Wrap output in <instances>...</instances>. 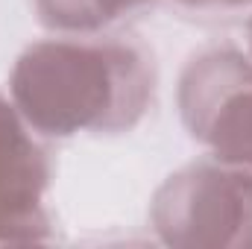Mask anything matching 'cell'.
I'll list each match as a JSON object with an SVG mask.
<instances>
[{"mask_svg":"<svg viewBox=\"0 0 252 249\" xmlns=\"http://www.w3.org/2000/svg\"><path fill=\"white\" fill-rule=\"evenodd\" d=\"M153 50L129 32L32 41L9 70V97L41 138L124 135L156 100Z\"/></svg>","mask_w":252,"mask_h":249,"instance_id":"1","label":"cell"},{"mask_svg":"<svg viewBox=\"0 0 252 249\" xmlns=\"http://www.w3.org/2000/svg\"><path fill=\"white\" fill-rule=\"evenodd\" d=\"M150 226L173 249H252V176L211 156L190 161L156 187Z\"/></svg>","mask_w":252,"mask_h":249,"instance_id":"2","label":"cell"},{"mask_svg":"<svg viewBox=\"0 0 252 249\" xmlns=\"http://www.w3.org/2000/svg\"><path fill=\"white\" fill-rule=\"evenodd\" d=\"M176 106L190 138L211 158L252 176V56L235 44L193 53L176 82Z\"/></svg>","mask_w":252,"mask_h":249,"instance_id":"3","label":"cell"},{"mask_svg":"<svg viewBox=\"0 0 252 249\" xmlns=\"http://www.w3.org/2000/svg\"><path fill=\"white\" fill-rule=\"evenodd\" d=\"M50 182V150L24 121L12 97L0 94V247L44 244L53 238Z\"/></svg>","mask_w":252,"mask_h":249,"instance_id":"4","label":"cell"},{"mask_svg":"<svg viewBox=\"0 0 252 249\" xmlns=\"http://www.w3.org/2000/svg\"><path fill=\"white\" fill-rule=\"evenodd\" d=\"M158 0H32L38 24L53 35L118 32Z\"/></svg>","mask_w":252,"mask_h":249,"instance_id":"5","label":"cell"},{"mask_svg":"<svg viewBox=\"0 0 252 249\" xmlns=\"http://www.w3.org/2000/svg\"><path fill=\"white\" fill-rule=\"evenodd\" d=\"M170 3L193 18H223L252 9V0H170Z\"/></svg>","mask_w":252,"mask_h":249,"instance_id":"6","label":"cell"},{"mask_svg":"<svg viewBox=\"0 0 252 249\" xmlns=\"http://www.w3.org/2000/svg\"><path fill=\"white\" fill-rule=\"evenodd\" d=\"M247 53L252 56V15H250V24H247Z\"/></svg>","mask_w":252,"mask_h":249,"instance_id":"7","label":"cell"}]
</instances>
